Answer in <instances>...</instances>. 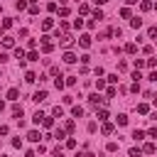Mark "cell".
Listing matches in <instances>:
<instances>
[{"label": "cell", "mask_w": 157, "mask_h": 157, "mask_svg": "<svg viewBox=\"0 0 157 157\" xmlns=\"http://www.w3.org/2000/svg\"><path fill=\"white\" fill-rule=\"evenodd\" d=\"M78 44H81L84 49H88V47H91V37H88V34H81V37H78Z\"/></svg>", "instance_id": "6da1fadb"}, {"label": "cell", "mask_w": 157, "mask_h": 157, "mask_svg": "<svg viewBox=\"0 0 157 157\" xmlns=\"http://www.w3.org/2000/svg\"><path fill=\"white\" fill-rule=\"evenodd\" d=\"M39 137H42V135H39L37 130H30V133H27V140H30V143H39Z\"/></svg>", "instance_id": "7a4b0ae2"}, {"label": "cell", "mask_w": 157, "mask_h": 157, "mask_svg": "<svg viewBox=\"0 0 157 157\" xmlns=\"http://www.w3.org/2000/svg\"><path fill=\"white\" fill-rule=\"evenodd\" d=\"M32 98H34L37 103H42V101H47V91H37V93H34Z\"/></svg>", "instance_id": "3957f363"}, {"label": "cell", "mask_w": 157, "mask_h": 157, "mask_svg": "<svg viewBox=\"0 0 157 157\" xmlns=\"http://www.w3.org/2000/svg\"><path fill=\"white\" fill-rule=\"evenodd\" d=\"M88 103H91V106H98V103H103V98L98 96V93H93V96L88 98Z\"/></svg>", "instance_id": "277c9868"}, {"label": "cell", "mask_w": 157, "mask_h": 157, "mask_svg": "<svg viewBox=\"0 0 157 157\" xmlns=\"http://www.w3.org/2000/svg\"><path fill=\"white\" fill-rule=\"evenodd\" d=\"M3 47L12 49V47H15V39H12V37H3Z\"/></svg>", "instance_id": "5b68a950"}, {"label": "cell", "mask_w": 157, "mask_h": 157, "mask_svg": "<svg viewBox=\"0 0 157 157\" xmlns=\"http://www.w3.org/2000/svg\"><path fill=\"white\" fill-rule=\"evenodd\" d=\"M64 62H66V64H74V62H76V54H74V52H66V54H64Z\"/></svg>", "instance_id": "8992f818"}, {"label": "cell", "mask_w": 157, "mask_h": 157, "mask_svg": "<svg viewBox=\"0 0 157 157\" xmlns=\"http://www.w3.org/2000/svg\"><path fill=\"white\" fill-rule=\"evenodd\" d=\"M71 115H74V118H81V115H84V108H81V106H74V108H71Z\"/></svg>", "instance_id": "52a82bcc"}, {"label": "cell", "mask_w": 157, "mask_h": 157, "mask_svg": "<svg viewBox=\"0 0 157 157\" xmlns=\"http://www.w3.org/2000/svg\"><path fill=\"white\" fill-rule=\"evenodd\" d=\"M25 81H27V84H34V81H37V74H34V71H27V76H25Z\"/></svg>", "instance_id": "ba28073f"}, {"label": "cell", "mask_w": 157, "mask_h": 157, "mask_svg": "<svg viewBox=\"0 0 157 157\" xmlns=\"http://www.w3.org/2000/svg\"><path fill=\"white\" fill-rule=\"evenodd\" d=\"M52 115H54V118H62V115H64V108H62V106H54Z\"/></svg>", "instance_id": "9c48e42d"}, {"label": "cell", "mask_w": 157, "mask_h": 157, "mask_svg": "<svg viewBox=\"0 0 157 157\" xmlns=\"http://www.w3.org/2000/svg\"><path fill=\"white\" fill-rule=\"evenodd\" d=\"M17 96H20L17 88H10V91H8V98H10V101H17Z\"/></svg>", "instance_id": "30bf717a"}, {"label": "cell", "mask_w": 157, "mask_h": 157, "mask_svg": "<svg viewBox=\"0 0 157 157\" xmlns=\"http://www.w3.org/2000/svg\"><path fill=\"white\" fill-rule=\"evenodd\" d=\"M130 25H133L135 30H140V27H143V20H140V17H133V20H130Z\"/></svg>", "instance_id": "8fae6325"}, {"label": "cell", "mask_w": 157, "mask_h": 157, "mask_svg": "<svg viewBox=\"0 0 157 157\" xmlns=\"http://www.w3.org/2000/svg\"><path fill=\"white\" fill-rule=\"evenodd\" d=\"M133 140H137V143L145 140V133H143V130H135V133H133Z\"/></svg>", "instance_id": "7c38bea8"}, {"label": "cell", "mask_w": 157, "mask_h": 157, "mask_svg": "<svg viewBox=\"0 0 157 157\" xmlns=\"http://www.w3.org/2000/svg\"><path fill=\"white\" fill-rule=\"evenodd\" d=\"M54 86H56V88H64V86H66V81H64L62 76H56V81H54Z\"/></svg>", "instance_id": "4fadbf2b"}, {"label": "cell", "mask_w": 157, "mask_h": 157, "mask_svg": "<svg viewBox=\"0 0 157 157\" xmlns=\"http://www.w3.org/2000/svg\"><path fill=\"white\" fill-rule=\"evenodd\" d=\"M113 133V123H103V135H111Z\"/></svg>", "instance_id": "5bb4252c"}, {"label": "cell", "mask_w": 157, "mask_h": 157, "mask_svg": "<svg viewBox=\"0 0 157 157\" xmlns=\"http://www.w3.org/2000/svg\"><path fill=\"white\" fill-rule=\"evenodd\" d=\"M155 150H157V147H155V145H152V143H147V145H145V147H143V152H147V155H152V152H155Z\"/></svg>", "instance_id": "9a60e30c"}, {"label": "cell", "mask_w": 157, "mask_h": 157, "mask_svg": "<svg viewBox=\"0 0 157 157\" xmlns=\"http://www.w3.org/2000/svg\"><path fill=\"white\" fill-rule=\"evenodd\" d=\"M15 59H17V62H22V59H25V52H22V49H20V47L15 49Z\"/></svg>", "instance_id": "2e32d148"}, {"label": "cell", "mask_w": 157, "mask_h": 157, "mask_svg": "<svg viewBox=\"0 0 157 157\" xmlns=\"http://www.w3.org/2000/svg\"><path fill=\"white\" fill-rule=\"evenodd\" d=\"M96 115H98V120H106V118H108V111H106V108H101Z\"/></svg>", "instance_id": "e0dca14e"}, {"label": "cell", "mask_w": 157, "mask_h": 157, "mask_svg": "<svg viewBox=\"0 0 157 157\" xmlns=\"http://www.w3.org/2000/svg\"><path fill=\"white\" fill-rule=\"evenodd\" d=\"M32 120H34V123L39 125V123H42V120H44V115H42V113H39V111H37V113H34V118H32Z\"/></svg>", "instance_id": "ac0fdd59"}, {"label": "cell", "mask_w": 157, "mask_h": 157, "mask_svg": "<svg viewBox=\"0 0 157 157\" xmlns=\"http://www.w3.org/2000/svg\"><path fill=\"white\" fill-rule=\"evenodd\" d=\"M118 125H128V115H123V113L118 115Z\"/></svg>", "instance_id": "d6986e66"}, {"label": "cell", "mask_w": 157, "mask_h": 157, "mask_svg": "<svg viewBox=\"0 0 157 157\" xmlns=\"http://www.w3.org/2000/svg\"><path fill=\"white\" fill-rule=\"evenodd\" d=\"M125 52H128V54H135V52H137V47L130 42V44H125Z\"/></svg>", "instance_id": "ffe728a7"}, {"label": "cell", "mask_w": 157, "mask_h": 157, "mask_svg": "<svg viewBox=\"0 0 157 157\" xmlns=\"http://www.w3.org/2000/svg\"><path fill=\"white\" fill-rule=\"evenodd\" d=\"M71 44H74L71 37H64V39H62V47H71Z\"/></svg>", "instance_id": "44dd1931"}, {"label": "cell", "mask_w": 157, "mask_h": 157, "mask_svg": "<svg viewBox=\"0 0 157 157\" xmlns=\"http://www.w3.org/2000/svg\"><path fill=\"white\" fill-rule=\"evenodd\" d=\"M10 27H12V20L5 17V20H3V30H10Z\"/></svg>", "instance_id": "7402d4cb"}, {"label": "cell", "mask_w": 157, "mask_h": 157, "mask_svg": "<svg viewBox=\"0 0 157 157\" xmlns=\"http://www.w3.org/2000/svg\"><path fill=\"white\" fill-rule=\"evenodd\" d=\"M27 59H30V62H37V59H39V54H37V52H34V49H32V52H30V54H27Z\"/></svg>", "instance_id": "603a6c76"}, {"label": "cell", "mask_w": 157, "mask_h": 157, "mask_svg": "<svg viewBox=\"0 0 157 157\" xmlns=\"http://www.w3.org/2000/svg\"><path fill=\"white\" fill-rule=\"evenodd\" d=\"M147 135L152 137V140H157V125H155V128H150V130H147Z\"/></svg>", "instance_id": "cb8c5ba5"}, {"label": "cell", "mask_w": 157, "mask_h": 157, "mask_svg": "<svg viewBox=\"0 0 157 157\" xmlns=\"http://www.w3.org/2000/svg\"><path fill=\"white\" fill-rule=\"evenodd\" d=\"M147 37L155 39V37H157V27H150V30H147Z\"/></svg>", "instance_id": "d4e9b609"}, {"label": "cell", "mask_w": 157, "mask_h": 157, "mask_svg": "<svg viewBox=\"0 0 157 157\" xmlns=\"http://www.w3.org/2000/svg\"><path fill=\"white\" fill-rule=\"evenodd\" d=\"M15 8H17V10H25V8H27V3H25V0H17Z\"/></svg>", "instance_id": "484cf974"}, {"label": "cell", "mask_w": 157, "mask_h": 157, "mask_svg": "<svg viewBox=\"0 0 157 157\" xmlns=\"http://www.w3.org/2000/svg\"><path fill=\"white\" fill-rule=\"evenodd\" d=\"M54 137H56V140H62V137H66V130H56V133H54Z\"/></svg>", "instance_id": "4316f807"}, {"label": "cell", "mask_w": 157, "mask_h": 157, "mask_svg": "<svg viewBox=\"0 0 157 157\" xmlns=\"http://www.w3.org/2000/svg\"><path fill=\"white\" fill-rule=\"evenodd\" d=\"M147 111H150V108H147V106H145V103H140V106H137V113H143V115H145V113H147Z\"/></svg>", "instance_id": "83f0119b"}, {"label": "cell", "mask_w": 157, "mask_h": 157, "mask_svg": "<svg viewBox=\"0 0 157 157\" xmlns=\"http://www.w3.org/2000/svg\"><path fill=\"white\" fill-rule=\"evenodd\" d=\"M64 130H66V133H71V130H74V123H71V120H66V123H64Z\"/></svg>", "instance_id": "f1b7e54d"}, {"label": "cell", "mask_w": 157, "mask_h": 157, "mask_svg": "<svg viewBox=\"0 0 157 157\" xmlns=\"http://www.w3.org/2000/svg\"><path fill=\"white\" fill-rule=\"evenodd\" d=\"M93 20H103V12L101 10H93Z\"/></svg>", "instance_id": "f546056e"}, {"label": "cell", "mask_w": 157, "mask_h": 157, "mask_svg": "<svg viewBox=\"0 0 157 157\" xmlns=\"http://www.w3.org/2000/svg\"><path fill=\"white\" fill-rule=\"evenodd\" d=\"M143 10H152V3H150V0H143Z\"/></svg>", "instance_id": "4dcf8cb0"}, {"label": "cell", "mask_w": 157, "mask_h": 157, "mask_svg": "<svg viewBox=\"0 0 157 157\" xmlns=\"http://www.w3.org/2000/svg\"><path fill=\"white\" fill-rule=\"evenodd\" d=\"M52 25H54L52 20H44V22H42V27H44V30H52Z\"/></svg>", "instance_id": "1f68e13d"}, {"label": "cell", "mask_w": 157, "mask_h": 157, "mask_svg": "<svg viewBox=\"0 0 157 157\" xmlns=\"http://www.w3.org/2000/svg\"><path fill=\"white\" fill-rule=\"evenodd\" d=\"M118 150V143H108V152H115Z\"/></svg>", "instance_id": "d6a6232c"}, {"label": "cell", "mask_w": 157, "mask_h": 157, "mask_svg": "<svg viewBox=\"0 0 157 157\" xmlns=\"http://www.w3.org/2000/svg\"><path fill=\"white\" fill-rule=\"evenodd\" d=\"M147 78H150V81H157V71H152V74H150Z\"/></svg>", "instance_id": "836d02e7"}, {"label": "cell", "mask_w": 157, "mask_h": 157, "mask_svg": "<svg viewBox=\"0 0 157 157\" xmlns=\"http://www.w3.org/2000/svg\"><path fill=\"white\" fill-rule=\"evenodd\" d=\"M125 3H128V5H135V3H137V0H125Z\"/></svg>", "instance_id": "e575fe53"}, {"label": "cell", "mask_w": 157, "mask_h": 157, "mask_svg": "<svg viewBox=\"0 0 157 157\" xmlns=\"http://www.w3.org/2000/svg\"><path fill=\"white\" fill-rule=\"evenodd\" d=\"M96 3H98V5H103V3H108V0H96Z\"/></svg>", "instance_id": "d590c367"}, {"label": "cell", "mask_w": 157, "mask_h": 157, "mask_svg": "<svg viewBox=\"0 0 157 157\" xmlns=\"http://www.w3.org/2000/svg\"><path fill=\"white\" fill-rule=\"evenodd\" d=\"M152 98H155V106H157V96H152Z\"/></svg>", "instance_id": "8d00e7d4"}, {"label": "cell", "mask_w": 157, "mask_h": 157, "mask_svg": "<svg viewBox=\"0 0 157 157\" xmlns=\"http://www.w3.org/2000/svg\"><path fill=\"white\" fill-rule=\"evenodd\" d=\"M30 3H32V5H34V3H37V0H30Z\"/></svg>", "instance_id": "74e56055"}, {"label": "cell", "mask_w": 157, "mask_h": 157, "mask_svg": "<svg viewBox=\"0 0 157 157\" xmlns=\"http://www.w3.org/2000/svg\"><path fill=\"white\" fill-rule=\"evenodd\" d=\"M152 8H155V10H157V3H155V5H152Z\"/></svg>", "instance_id": "f35d334b"}, {"label": "cell", "mask_w": 157, "mask_h": 157, "mask_svg": "<svg viewBox=\"0 0 157 157\" xmlns=\"http://www.w3.org/2000/svg\"><path fill=\"white\" fill-rule=\"evenodd\" d=\"M0 157H5V155H0Z\"/></svg>", "instance_id": "ab89813d"}]
</instances>
